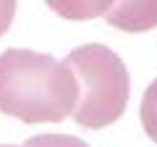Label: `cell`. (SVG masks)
Masks as SVG:
<instances>
[{"mask_svg":"<svg viewBox=\"0 0 157 147\" xmlns=\"http://www.w3.org/2000/svg\"><path fill=\"white\" fill-rule=\"evenodd\" d=\"M78 105V79L47 53H0V113L24 124H58Z\"/></svg>","mask_w":157,"mask_h":147,"instance_id":"6da1fadb","label":"cell"},{"mask_svg":"<svg viewBox=\"0 0 157 147\" xmlns=\"http://www.w3.org/2000/svg\"><path fill=\"white\" fill-rule=\"evenodd\" d=\"M78 79V105L73 121L84 129H105L126 113L128 71L126 63L105 45H81L66 58Z\"/></svg>","mask_w":157,"mask_h":147,"instance_id":"7a4b0ae2","label":"cell"},{"mask_svg":"<svg viewBox=\"0 0 157 147\" xmlns=\"http://www.w3.org/2000/svg\"><path fill=\"white\" fill-rule=\"evenodd\" d=\"M107 24L123 32H149L157 26V0H115L105 13Z\"/></svg>","mask_w":157,"mask_h":147,"instance_id":"3957f363","label":"cell"},{"mask_svg":"<svg viewBox=\"0 0 157 147\" xmlns=\"http://www.w3.org/2000/svg\"><path fill=\"white\" fill-rule=\"evenodd\" d=\"M50 11L71 21H89V18L105 16L113 8V0H45Z\"/></svg>","mask_w":157,"mask_h":147,"instance_id":"277c9868","label":"cell"},{"mask_svg":"<svg viewBox=\"0 0 157 147\" xmlns=\"http://www.w3.org/2000/svg\"><path fill=\"white\" fill-rule=\"evenodd\" d=\"M139 118L147 137L157 145V79L144 89V97H141V105H139Z\"/></svg>","mask_w":157,"mask_h":147,"instance_id":"5b68a950","label":"cell"},{"mask_svg":"<svg viewBox=\"0 0 157 147\" xmlns=\"http://www.w3.org/2000/svg\"><path fill=\"white\" fill-rule=\"evenodd\" d=\"M24 147H89V145L78 137H68V134H39L26 139Z\"/></svg>","mask_w":157,"mask_h":147,"instance_id":"8992f818","label":"cell"},{"mask_svg":"<svg viewBox=\"0 0 157 147\" xmlns=\"http://www.w3.org/2000/svg\"><path fill=\"white\" fill-rule=\"evenodd\" d=\"M16 16V0H0V37L11 29Z\"/></svg>","mask_w":157,"mask_h":147,"instance_id":"52a82bcc","label":"cell"},{"mask_svg":"<svg viewBox=\"0 0 157 147\" xmlns=\"http://www.w3.org/2000/svg\"><path fill=\"white\" fill-rule=\"evenodd\" d=\"M0 147H16V145H0Z\"/></svg>","mask_w":157,"mask_h":147,"instance_id":"ba28073f","label":"cell"}]
</instances>
